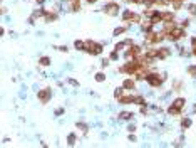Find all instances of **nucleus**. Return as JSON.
<instances>
[{"mask_svg":"<svg viewBox=\"0 0 196 148\" xmlns=\"http://www.w3.org/2000/svg\"><path fill=\"white\" fill-rule=\"evenodd\" d=\"M139 54H141V47L139 46H131V49L126 52V59H136Z\"/></svg>","mask_w":196,"mask_h":148,"instance_id":"4","label":"nucleus"},{"mask_svg":"<svg viewBox=\"0 0 196 148\" xmlns=\"http://www.w3.org/2000/svg\"><path fill=\"white\" fill-rule=\"evenodd\" d=\"M166 2H171V4H173V2H176V0H166Z\"/></svg>","mask_w":196,"mask_h":148,"instance_id":"37","label":"nucleus"},{"mask_svg":"<svg viewBox=\"0 0 196 148\" xmlns=\"http://www.w3.org/2000/svg\"><path fill=\"white\" fill-rule=\"evenodd\" d=\"M128 2H134V0H128Z\"/></svg>","mask_w":196,"mask_h":148,"instance_id":"38","label":"nucleus"},{"mask_svg":"<svg viewBox=\"0 0 196 148\" xmlns=\"http://www.w3.org/2000/svg\"><path fill=\"white\" fill-rule=\"evenodd\" d=\"M133 116V113H128V111H122V113H119V118L121 120H129Z\"/></svg>","mask_w":196,"mask_h":148,"instance_id":"17","label":"nucleus"},{"mask_svg":"<svg viewBox=\"0 0 196 148\" xmlns=\"http://www.w3.org/2000/svg\"><path fill=\"white\" fill-rule=\"evenodd\" d=\"M168 113H169V114H179V113H181V109L171 104V106H169V109H168Z\"/></svg>","mask_w":196,"mask_h":148,"instance_id":"15","label":"nucleus"},{"mask_svg":"<svg viewBox=\"0 0 196 148\" xmlns=\"http://www.w3.org/2000/svg\"><path fill=\"white\" fill-rule=\"evenodd\" d=\"M89 4H94V2H97V0H87Z\"/></svg>","mask_w":196,"mask_h":148,"instance_id":"34","label":"nucleus"},{"mask_svg":"<svg viewBox=\"0 0 196 148\" xmlns=\"http://www.w3.org/2000/svg\"><path fill=\"white\" fill-rule=\"evenodd\" d=\"M181 126L183 128H189L191 126V120H189V118H184V120L181 121Z\"/></svg>","mask_w":196,"mask_h":148,"instance_id":"20","label":"nucleus"},{"mask_svg":"<svg viewBox=\"0 0 196 148\" xmlns=\"http://www.w3.org/2000/svg\"><path fill=\"white\" fill-rule=\"evenodd\" d=\"M181 2H184V0H181Z\"/></svg>","mask_w":196,"mask_h":148,"instance_id":"39","label":"nucleus"},{"mask_svg":"<svg viewBox=\"0 0 196 148\" xmlns=\"http://www.w3.org/2000/svg\"><path fill=\"white\" fill-rule=\"evenodd\" d=\"M163 79L164 78H159V74H148V78H146V81H148L151 86H159L163 82Z\"/></svg>","mask_w":196,"mask_h":148,"instance_id":"3","label":"nucleus"},{"mask_svg":"<svg viewBox=\"0 0 196 148\" xmlns=\"http://www.w3.org/2000/svg\"><path fill=\"white\" fill-rule=\"evenodd\" d=\"M183 35H184V30H183V27H174V29H171V30L168 32V35H166V37H168L169 40L176 42V40L181 39Z\"/></svg>","mask_w":196,"mask_h":148,"instance_id":"2","label":"nucleus"},{"mask_svg":"<svg viewBox=\"0 0 196 148\" xmlns=\"http://www.w3.org/2000/svg\"><path fill=\"white\" fill-rule=\"evenodd\" d=\"M77 126L81 128V130H84V131H86V130H87V126H86V125H82V123H81V125H77Z\"/></svg>","mask_w":196,"mask_h":148,"instance_id":"32","label":"nucleus"},{"mask_svg":"<svg viewBox=\"0 0 196 148\" xmlns=\"http://www.w3.org/2000/svg\"><path fill=\"white\" fill-rule=\"evenodd\" d=\"M37 98H39L42 103H49V99H50V89H42V91H39Z\"/></svg>","mask_w":196,"mask_h":148,"instance_id":"6","label":"nucleus"},{"mask_svg":"<svg viewBox=\"0 0 196 148\" xmlns=\"http://www.w3.org/2000/svg\"><path fill=\"white\" fill-rule=\"evenodd\" d=\"M37 2H39V4H44V0H37Z\"/></svg>","mask_w":196,"mask_h":148,"instance_id":"36","label":"nucleus"},{"mask_svg":"<svg viewBox=\"0 0 196 148\" xmlns=\"http://www.w3.org/2000/svg\"><path fill=\"white\" fill-rule=\"evenodd\" d=\"M69 82H70L72 86H79V82H77V81H75V79H69Z\"/></svg>","mask_w":196,"mask_h":148,"instance_id":"29","label":"nucleus"},{"mask_svg":"<svg viewBox=\"0 0 196 148\" xmlns=\"http://www.w3.org/2000/svg\"><path fill=\"white\" fill-rule=\"evenodd\" d=\"M168 56H169V49H168V47H161V49L158 51V57H159V59H166Z\"/></svg>","mask_w":196,"mask_h":148,"instance_id":"7","label":"nucleus"},{"mask_svg":"<svg viewBox=\"0 0 196 148\" xmlns=\"http://www.w3.org/2000/svg\"><path fill=\"white\" fill-rule=\"evenodd\" d=\"M161 19L164 20V22H171V20H174V15L171 12H163L161 13Z\"/></svg>","mask_w":196,"mask_h":148,"instance_id":"12","label":"nucleus"},{"mask_svg":"<svg viewBox=\"0 0 196 148\" xmlns=\"http://www.w3.org/2000/svg\"><path fill=\"white\" fill-rule=\"evenodd\" d=\"M188 25H189V20H184V22L181 24V27H188Z\"/></svg>","mask_w":196,"mask_h":148,"instance_id":"31","label":"nucleus"},{"mask_svg":"<svg viewBox=\"0 0 196 148\" xmlns=\"http://www.w3.org/2000/svg\"><path fill=\"white\" fill-rule=\"evenodd\" d=\"M134 103L141 104V106H144V104H146V101H144V98H142V96H134Z\"/></svg>","mask_w":196,"mask_h":148,"instance_id":"16","label":"nucleus"},{"mask_svg":"<svg viewBox=\"0 0 196 148\" xmlns=\"http://www.w3.org/2000/svg\"><path fill=\"white\" fill-rule=\"evenodd\" d=\"M151 22H153V24H158V22H163V19H161V13L159 12H153V15H151Z\"/></svg>","mask_w":196,"mask_h":148,"instance_id":"11","label":"nucleus"},{"mask_svg":"<svg viewBox=\"0 0 196 148\" xmlns=\"http://www.w3.org/2000/svg\"><path fill=\"white\" fill-rule=\"evenodd\" d=\"M173 106H176V108H179V109H181V108L184 106V99H183V98L174 99V101H173Z\"/></svg>","mask_w":196,"mask_h":148,"instance_id":"13","label":"nucleus"},{"mask_svg":"<svg viewBox=\"0 0 196 148\" xmlns=\"http://www.w3.org/2000/svg\"><path fill=\"white\" fill-rule=\"evenodd\" d=\"M193 54H195V56H196V47H195V49H193Z\"/></svg>","mask_w":196,"mask_h":148,"instance_id":"35","label":"nucleus"},{"mask_svg":"<svg viewBox=\"0 0 196 148\" xmlns=\"http://www.w3.org/2000/svg\"><path fill=\"white\" fill-rule=\"evenodd\" d=\"M131 17H133V12H131V10H124L122 19H124V20H131Z\"/></svg>","mask_w":196,"mask_h":148,"instance_id":"18","label":"nucleus"},{"mask_svg":"<svg viewBox=\"0 0 196 148\" xmlns=\"http://www.w3.org/2000/svg\"><path fill=\"white\" fill-rule=\"evenodd\" d=\"M111 59H117V51H114V52L111 54Z\"/></svg>","mask_w":196,"mask_h":148,"instance_id":"30","label":"nucleus"},{"mask_svg":"<svg viewBox=\"0 0 196 148\" xmlns=\"http://www.w3.org/2000/svg\"><path fill=\"white\" fill-rule=\"evenodd\" d=\"M129 22H139V15H137V13H133V17H131Z\"/></svg>","mask_w":196,"mask_h":148,"instance_id":"27","label":"nucleus"},{"mask_svg":"<svg viewBox=\"0 0 196 148\" xmlns=\"http://www.w3.org/2000/svg\"><path fill=\"white\" fill-rule=\"evenodd\" d=\"M126 32V27H117L114 30V35H119V34H124Z\"/></svg>","mask_w":196,"mask_h":148,"instance_id":"24","label":"nucleus"},{"mask_svg":"<svg viewBox=\"0 0 196 148\" xmlns=\"http://www.w3.org/2000/svg\"><path fill=\"white\" fill-rule=\"evenodd\" d=\"M59 51H62V52H67V46H61V47H57Z\"/></svg>","mask_w":196,"mask_h":148,"instance_id":"28","label":"nucleus"},{"mask_svg":"<svg viewBox=\"0 0 196 148\" xmlns=\"http://www.w3.org/2000/svg\"><path fill=\"white\" fill-rule=\"evenodd\" d=\"M134 86H136V82L133 79H124V82H122L124 89H134Z\"/></svg>","mask_w":196,"mask_h":148,"instance_id":"8","label":"nucleus"},{"mask_svg":"<svg viewBox=\"0 0 196 148\" xmlns=\"http://www.w3.org/2000/svg\"><path fill=\"white\" fill-rule=\"evenodd\" d=\"M70 8L74 12H79L81 10V0H70Z\"/></svg>","mask_w":196,"mask_h":148,"instance_id":"10","label":"nucleus"},{"mask_svg":"<svg viewBox=\"0 0 196 148\" xmlns=\"http://www.w3.org/2000/svg\"><path fill=\"white\" fill-rule=\"evenodd\" d=\"M104 12L107 13V15H117L119 5L117 4H107V5H104Z\"/></svg>","mask_w":196,"mask_h":148,"instance_id":"5","label":"nucleus"},{"mask_svg":"<svg viewBox=\"0 0 196 148\" xmlns=\"http://www.w3.org/2000/svg\"><path fill=\"white\" fill-rule=\"evenodd\" d=\"M119 103H121V104H129V103H134V96H122V98H119Z\"/></svg>","mask_w":196,"mask_h":148,"instance_id":"9","label":"nucleus"},{"mask_svg":"<svg viewBox=\"0 0 196 148\" xmlns=\"http://www.w3.org/2000/svg\"><path fill=\"white\" fill-rule=\"evenodd\" d=\"M188 10H189V13H191V15H196V5H189Z\"/></svg>","mask_w":196,"mask_h":148,"instance_id":"25","label":"nucleus"},{"mask_svg":"<svg viewBox=\"0 0 196 148\" xmlns=\"http://www.w3.org/2000/svg\"><path fill=\"white\" fill-rule=\"evenodd\" d=\"M104 79H106V76H104L102 73H97V74H96V81H97V82H102Z\"/></svg>","mask_w":196,"mask_h":148,"instance_id":"22","label":"nucleus"},{"mask_svg":"<svg viewBox=\"0 0 196 148\" xmlns=\"http://www.w3.org/2000/svg\"><path fill=\"white\" fill-rule=\"evenodd\" d=\"M67 143L72 147V145H75V135L74 133H70L69 135V138H67Z\"/></svg>","mask_w":196,"mask_h":148,"instance_id":"19","label":"nucleus"},{"mask_svg":"<svg viewBox=\"0 0 196 148\" xmlns=\"http://www.w3.org/2000/svg\"><path fill=\"white\" fill-rule=\"evenodd\" d=\"M84 51H87V52L92 54V56H97V54L102 52V46H101V44H97V42L87 40V42H86V49H84Z\"/></svg>","mask_w":196,"mask_h":148,"instance_id":"1","label":"nucleus"},{"mask_svg":"<svg viewBox=\"0 0 196 148\" xmlns=\"http://www.w3.org/2000/svg\"><path fill=\"white\" fill-rule=\"evenodd\" d=\"M122 94H124V93H122V89H116L114 96H116V98H117V99H119V98H122Z\"/></svg>","mask_w":196,"mask_h":148,"instance_id":"26","label":"nucleus"},{"mask_svg":"<svg viewBox=\"0 0 196 148\" xmlns=\"http://www.w3.org/2000/svg\"><path fill=\"white\" fill-rule=\"evenodd\" d=\"M39 62H40L42 66H49V64H50V59H49V57H45V56H44V57H40V61H39Z\"/></svg>","mask_w":196,"mask_h":148,"instance_id":"21","label":"nucleus"},{"mask_svg":"<svg viewBox=\"0 0 196 148\" xmlns=\"http://www.w3.org/2000/svg\"><path fill=\"white\" fill-rule=\"evenodd\" d=\"M191 44H193V47H196V37H193V39H191Z\"/></svg>","mask_w":196,"mask_h":148,"instance_id":"33","label":"nucleus"},{"mask_svg":"<svg viewBox=\"0 0 196 148\" xmlns=\"http://www.w3.org/2000/svg\"><path fill=\"white\" fill-rule=\"evenodd\" d=\"M188 73H189V76H193V78H196V66H189Z\"/></svg>","mask_w":196,"mask_h":148,"instance_id":"23","label":"nucleus"},{"mask_svg":"<svg viewBox=\"0 0 196 148\" xmlns=\"http://www.w3.org/2000/svg\"><path fill=\"white\" fill-rule=\"evenodd\" d=\"M44 17H45V22H52V20L57 19V13H50V12H47L45 15H44Z\"/></svg>","mask_w":196,"mask_h":148,"instance_id":"14","label":"nucleus"}]
</instances>
